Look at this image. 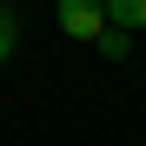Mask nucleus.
<instances>
[{
	"label": "nucleus",
	"instance_id": "f257e3e1",
	"mask_svg": "<svg viewBox=\"0 0 146 146\" xmlns=\"http://www.w3.org/2000/svg\"><path fill=\"white\" fill-rule=\"evenodd\" d=\"M60 27H66L73 40H93V46H100V33H106V7H100V0H60Z\"/></svg>",
	"mask_w": 146,
	"mask_h": 146
},
{
	"label": "nucleus",
	"instance_id": "f03ea898",
	"mask_svg": "<svg viewBox=\"0 0 146 146\" xmlns=\"http://www.w3.org/2000/svg\"><path fill=\"white\" fill-rule=\"evenodd\" d=\"M106 27H119V33L146 27V0H106Z\"/></svg>",
	"mask_w": 146,
	"mask_h": 146
},
{
	"label": "nucleus",
	"instance_id": "7ed1b4c3",
	"mask_svg": "<svg viewBox=\"0 0 146 146\" xmlns=\"http://www.w3.org/2000/svg\"><path fill=\"white\" fill-rule=\"evenodd\" d=\"M20 53V13H7V7H0V66H7Z\"/></svg>",
	"mask_w": 146,
	"mask_h": 146
},
{
	"label": "nucleus",
	"instance_id": "20e7f679",
	"mask_svg": "<svg viewBox=\"0 0 146 146\" xmlns=\"http://www.w3.org/2000/svg\"><path fill=\"white\" fill-rule=\"evenodd\" d=\"M100 53H106V60H126V53H133V33L106 27V33H100Z\"/></svg>",
	"mask_w": 146,
	"mask_h": 146
}]
</instances>
